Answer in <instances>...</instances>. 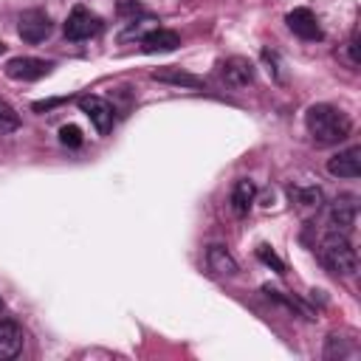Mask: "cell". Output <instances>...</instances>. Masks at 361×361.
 Segmentation results:
<instances>
[{
  "label": "cell",
  "mask_w": 361,
  "mask_h": 361,
  "mask_svg": "<svg viewBox=\"0 0 361 361\" xmlns=\"http://www.w3.org/2000/svg\"><path fill=\"white\" fill-rule=\"evenodd\" d=\"M305 127L316 144H338L350 135V118L333 104H313L305 113Z\"/></svg>",
  "instance_id": "6da1fadb"
},
{
  "label": "cell",
  "mask_w": 361,
  "mask_h": 361,
  "mask_svg": "<svg viewBox=\"0 0 361 361\" xmlns=\"http://www.w3.org/2000/svg\"><path fill=\"white\" fill-rule=\"evenodd\" d=\"M319 257L338 276H353L358 271V254L344 231H327L319 243Z\"/></svg>",
  "instance_id": "7a4b0ae2"
},
{
  "label": "cell",
  "mask_w": 361,
  "mask_h": 361,
  "mask_svg": "<svg viewBox=\"0 0 361 361\" xmlns=\"http://www.w3.org/2000/svg\"><path fill=\"white\" fill-rule=\"evenodd\" d=\"M99 31H102V20H99L96 14H90L87 8H82V6H76V8L68 14V20H65V37L73 39V42L90 39V37H96Z\"/></svg>",
  "instance_id": "3957f363"
},
{
  "label": "cell",
  "mask_w": 361,
  "mask_h": 361,
  "mask_svg": "<svg viewBox=\"0 0 361 361\" xmlns=\"http://www.w3.org/2000/svg\"><path fill=\"white\" fill-rule=\"evenodd\" d=\"M51 68H54L51 62L37 59V56H14L6 62V76L17 79V82H37V79L48 76Z\"/></svg>",
  "instance_id": "277c9868"
},
{
  "label": "cell",
  "mask_w": 361,
  "mask_h": 361,
  "mask_svg": "<svg viewBox=\"0 0 361 361\" xmlns=\"http://www.w3.org/2000/svg\"><path fill=\"white\" fill-rule=\"evenodd\" d=\"M17 31H20V37H23L25 42H42V39L54 31V23H51V17H48L45 11H39V8H28V11L20 14Z\"/></svg>",
  "instance_id": "5b68a950"
},
{
  "label": "cell",
  "mask_w": 361,
  "mask_h": 361,
  "mask_svg": "<svg viewBox=\"0 0 361 361\" xmlns=\"http://www.w3.org/2000/svg\"><path fill=\"white\" fill-rule=\"evenodd\" d=\"M79 107H82V113L93 121V127H96L102 135H107V133L113 130L116 113H113V107H110L102 96H82V99H79Z\"/></svg>",
  "instance_id": "8992f818"
},
{
  "label": "cell",
  "mask_w": 361,
  "mask_h": 361,
  "mask_svg": "<svg viewBox=\"0 0 361 361\" xmlns=\"http://www.w3.org/2000/svg\"><path fill=\"white\" fill-rule=\"evenodd\" d=\"M220 79L228 87H245L254 82V62L245 56H231L220 62Z\"/></svg>",
  "instance_id": "52a82bcc"
},
{
  "label": "cell",
  "mask_w": 361,
  "mask_h": 361,
  "mask_svg": "<svg viewBox=\"0 0 361 361\" xmlns=\"http://www.w3.org/2000/svg\"><path fill=\"white\" fill-rule=\"evenodd\" d=\"M327 172L333 178H347V180L358 178L361 175V147H347L338 155H333L327 161Z\"/></svg>",
  "instance_id": "ba28073f"
},
{
  "label": "cell",
  "mask_w": 361,
  "mask_h": 361,
  "mask_svg": "<svg viewBox=\"0 0 361 361\" xmlns=\"http://www.w3.org/2000/svg\"><path fill=\"white\" fill-rule=\"evenodd\" d=\"M285 23L302 39H322V25H319V20H316V14L310 8H293V11H288Z\"/></svg>",
  "instance_id": "9c48e42d"
},
{
  "label": "cell",
  "mask_w": 361,
  "mask_h": 361,
  "mask_svg": "<svg viewBox=\"0 0 361 361\" xmlns=\"http://www.w3.org/2000/svg\"><path fill=\"white\" fill-rule=\"evenodd\" d=\"M138 45L144 54H164V51H175L180 45V37L169 28H152L149 34H144L138 39Z\"/></svg>",
  "instance_id": "30bf717a"
},
{
  "label": "cell",
  "mask_w": 361,
  "mask_h": 361,
  "mask_svg": "<svg viewBox=\"0 0 361 361\" xmlns=\"http://www.w3.org/2000/svg\"><path fill=\"white\" fill-rule=\"evenodd\" d=\"M23 350V327L17 322L3 319L0 322V361L17 358Z\"/></svg>",
  "instance_id": "8fae6325"
},
{
  "label": "cell",
  "mask_w": 361,
  "mask_h": 361,
  "mask_svg": "<svg viewBox=\"0 0 361 361\" xmlns=\"http://www.w3.org/2000/svg\"><path fill=\"white\" fill-rule=\"evenodd\" d=\"M254 195H257V186L248 178H240L234 183V189H231V209H234V214H240V217L248 214V209L254 203Z\"/></svg>",
  "instance_id": "7c38bea8"
},
{
  "label": "cell",
  "mask_w": 361,
  "mask_h": 361,
  "mask_svg": "<svg viewBox=\"0 0 361 361\" xmlns=\"http://www.w3.org/2000/svg\"><path fill=\"white\" fill-rule=\"evenodd\" d=\"M206 262H209V268H212L214 274H220V276H234V274H237V262H234V257H231L223 245H209Z\"/></svg>",
  "instance_id": "4fadbf2b"
},
{
  "label": "cell",
  "mask_w": 361,
  "mask_h": 361,
  "mask_svg": "<svg viewBox=\"0 0 361 361\" xmlns=\"http://www.w3.org/2000/svg\"><path fill=\"white\" fill-rule=\"evenodd\" d=\"M152 79L158 82H169V85H186V87H203V79L195 73H186L180 68H158L152 71Z\"/></svg>",
  "instance_id": "5bb4252c"
},
{
  "label": "cell",
  "mask_w": 361,
  "mask_h": 361,
  "mask_svg": "<svg viewBox=\"0 0 361 361\" xmlns=\"http://www.w3.org/2000/svg\"><path fill=\"white\" fill-rule=\"evenodd\" d=\"M355 214H358V206L355 203H350V200H336V206H333V212H330V220H333V226H336V231H353V226H355Z\"/></svg>",
  "instance_id": "9a60e30c"
},
{
  "label": "cell",
  "mask_w": 361,
  "mask_h": 361,
  "mask_svg": "<svg viewBox=\"0 0 361 361\" xmlns=\"http://www.w3.org/2000/svg\"><path fill=\"white\" fill-rule=\"evenodd\" d=\"M14 130H20V113L0 99V133H14Z\"/></svg>",
  "instance_id": "2e32d148"
},
{
  "label": "cell",
  "mask_w": 361,
  "mask_h": 361,
  "mask_svg": "<svg viewBox=\"0 0 361 361\" xmlns=\"http://www.w3.org/2000/svg\"><path fill=\"white\" fill-rule=\"evenodd\" d=\"M358 350L355 347H344V341H338V336H330L327 338V347H324V358H355Z\"/></svg>",
  "instance_id": "e0dca14e"
},
{
  "label": "cell",
  "mask_w": 361,
  "mask_h": 361,
  "mask_svg": "<svg viewBox=\"0 0 361 361\" xmlns=\"http://www.w3.org/2000/svg\"><path fill=\"white\" fill-rule=\"evenodd\" d=\"M155 25H152V20H138V23H133L127 31H121V42H130V39H141L144 34H149Z\"/></svg>",
  "instance_id": "ac0fdd59"
},
{
  "label": "cell",
  "mask_w": 361,
  "mask_h": 361,
  "mask_svg": "<svg viewBox=\"0 0 361 361\" xmlns=\"http://www.w3.org/2000/svg\"><path fill=\"white\" fill-rule=\"evenodd\" d=\"M59 141H62L65 147H79V144H82V130L73 127V124H65V127L59 130Z\"/></svg>",
  "instance_id": "d6986e66"
},
{
  "label": "cell",
  "mask_w": 361,
  "mask_h": 361,
  "mask_svg": "<svg viewBox=\"0 0 361 361\" xmlns=\"http://www.w3.org/2000/svg\"><path fill=\"white\" fill-rule=\"evenodd\" d=\"M257 254H259V259H262L265 265H274V271H276V274H282V271H285V262H282V259H279L268 245H259V248H257Z\"/></svg>",
  "instance_id": "ffe728a7"
},
{
  "label": "cell",
  "mask_w": 361,
  "mask_h": 361,
  "mask_svg": "<svg viewBox=\"0 0 361 361\" xmlns=\"http://www.w3.org/2000/svg\"><path fill=\"white\" fill-rule=\"evenodd\" d=\"M347 56H350V65H358V31H353L347 42Z\"/></svg>",
  "instance_id": "44dd1931"
},
{
  "label": "cell",
  "mask_w": 361,
  "mask_h": 361,
  "mask_svg": "<svg viewBox=\"0 0 361 361\" xmlns=\"http://www.w3.org/2000/svg\"><path fill=\"white\" fill-rule=\"evenodd\" d=\"M0 54H6V45H3V42H0Z\"/></svg>",
  "instance_id": "7402d4cb"
}]
</instances>
